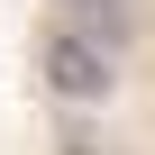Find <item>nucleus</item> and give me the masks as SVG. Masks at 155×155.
<instances>
[{"instance_id": "nucleus-1", "label": "nucleus", "mask_w": 155, "mask_h": 155, "mask_svg": "<svg viewBox=\"0 0 155 155\" xmlns=\"http://www.w3.org/2000/svg\"><path fill=\"white\" fill-rule=\"evenodd\" d=\"M46 91L55 101H110L119 91V46H101V37H82V28H46Z\"/></svg>"}, {"instance_id": "nucleus-2", "label": "nucleus", "mask_w": 155, "mask_h": 155, "mask_svg": "<svg viewBox=\"0 0 155 155\" xmlns=\"http://www.w3.org/2000/svg\"><path fill=\"white\" fill-rule=\"evenodd\" d=\"M73 28L101 37V46H119V37H128V9H119V0H73Z\"/></svg>"}]
</instances>
